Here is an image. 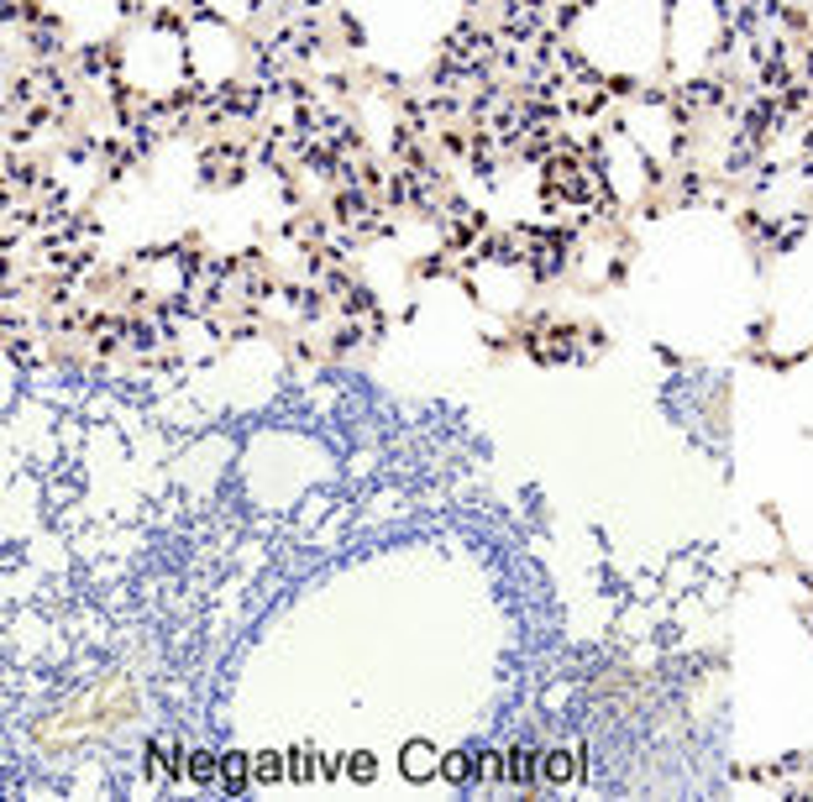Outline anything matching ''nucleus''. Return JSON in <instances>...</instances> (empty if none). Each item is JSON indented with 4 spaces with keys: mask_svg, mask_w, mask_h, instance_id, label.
Returning a JSON list of instances; mask_svg holds the SVG:
<instances>
[{
    "mask_svg": "<svg viewBox=\"0 0 813 802\" xmlns=\"http://www.w3.org/2000/svg\"><path fill=\"white\" fill-rule=\"evenodd\" d=\"M399 771H405L409 781H425V776H436V745H425V739L405 745V761H399Z\"/></svg>",
    "mask_w": 813,
    "mask_h": 802,
    "instance_id": "1",
    "label": "nucleus"
},
{
    "mask_svg": "<svg viewBox=\"0 0 813 802\" xmlns=\"http://www.w3.org/2000/svg\"><path fill=\"white\" fill-rule=\"evenodd\" d=\"M289 776H294V781H310V776H315V761H310V750H294V756H289Z\"/></svg>",
    "mask_w": 813,
    "mask_h": 802,
    "instance_id": "9",
    "label": "nucleus"
},
{
    "mask_svg": "<svg viewBox=\"0 0 813 802\" xmlns=\"http://www.w3.org/2000/svg\"><path fill=\"white\" fill-rule=\"evenodd\" d=\"M441 771H447L451 787H467V781H478V756H467V750H462V756H447Z\"/></svg>",
    "mask_w": 813,
    "mask_h": 802,
    "instance_id": "5",
    "label": "nucleus"
},
{
    "mask_svg": "<svg viewBox=\"0 0 813 802\" xmlns=\"http://www.w3.org/2000/svg\"><path fill=\"white\" fill-rule=\"evenodd\" d=\"M284 771L289 765L279 761V756H257V761H252V781H257V787H273V781H284Z\"/></svg>",
    "mask_w": 813,
    "mask_h": 802,
    "instance_id": "7",
    "label": "nucleus"
},
{
    "mask_svg": "<svg viewBox=\"0 0 813 802\" xmlns=\"http://www.w3.org/2000/svg\"><path fill=\"white\" fill-rule=\"evenodd\" d=\"M541 781H551V787L572 781V756H567V750H551V756H541Z\"/></svg>",
    "mask_w": 813,
    "mask_h": 802,
    "instance_id": "6",
    "label": "nucleus"
},
{
    "mask_svg": "<svg viewBox=\"0 0 813 802\" xmlns=\"http://www.w3.org/2000/svg\"><path fill=\"white\" fill-rule=\"evenodd\" d=\"M535 776H541V756L535 750H509V781L515 787H535Z\"/></svg>",
    "mask_w": 813,
    "mask_h": 802,
    "instance_id": "4",
    "label": "nucleus"
},
{
    "mask_svg": "<svg viewBox=\"0 0 813 802\" xmlns=\"http://www.w3.org/2000/svg\"><path fill=\"white\" fill-rule=\"evenodd\" d=\"M184 776H189L195 787H221V756H215V750H189Z\"/></svg>",
    "mask_w": 813,
    "mask_h": 802,
    "instance_id": "2",
    "label": "nucleus"
},
{
    "mask_svg": "<svg viewBox=\"0 0 813 802\" xmlns=\"http://www.w3.org/2000/svg\"><path fill=\"white\" fill-rule=\"evenodd\" d=\"M247 781H252V765H247V756H221V792H226V798H242Z\"/></svg>",
    "mask_w": 813,
    "mask_h": 802,
    "instance_id": "3",
    "label": "nucleus"
},
{
    "mask_svg": "<svg viewBox=\"0 0 813 802\" xmlns=\"http://www.w3.org/2000/svg\"><path fill=\"white\" fill-rule=\"evenodd\" d=\"M347 771H352V781H373V776H378V761H373L367 750H357V756L347 761Z\"/></svg>",
    "mask_w": 813,
    "mask_h": 802,
    "instance_id": "8",
    "label": "nucleus"
}]
</instances>
